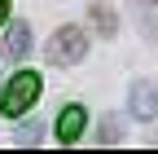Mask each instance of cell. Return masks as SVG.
<instances>
[{
  "instance_id": "obj_1",
  "label": "cell",
  "mask_w": 158,
  "mask_h": 154,
  "mask_svg": "<svg viewBox=\"0 0 158 154\" xmlns=\"http://www.w3.org/2000/svg\"><path fill=\"white\" fill-rule=\"evenodd\" d=\"M48 62L53 66H75V62H84V53H88V35L84 27H57L48 35Z\"/></svg>"
},
{
  "instance_id": "obj_2",
  "label": "cell",
  "mask_w": 158,
  "mask_h": 154,
  "mask_svg": "<svg viewBox=\"0 0 158 154\" xmlns=\"http://www.w3.org/2000/svg\"><path fill=\"white\" fill-rule=\"evenodd\" d=\"M35 97H40V75H35V71H18L13 79L5 84L0 106H5V114H27Z\"/></svg>"
},
{
  "instance_id": "obj_3",
  "label": "cell",
  "mask_w": 158,
  "mask_h": 154,
  "mask_svg": "<svg viewBox=\"0 0 158 154\" xmlns=\"http://www.w3.org/2000/svg\"><path fill=\"white\" fill-rule=\"evenodd\" d=\"M127 106H132V114L136 119H158V79H136L132 84V97H127Z\"/></svg>"
},
{
  "instance_id": "obj_4",
  "label": "cell",
  "mask_w": 158,
  "mask_h": 154,
  "mask_svg": "<svg viewBox=\"0 0 158 154\" xmlns=\"http://www.w3.org/2000/svg\"><path fill=\"white\" fill-rule=\"evenodd\" d=\"M0 53H5V62H22L31 53V27L27 22H13L5 31V40H0Z\"/></svg>"
},
{
  "instance_id": "obj_5",
  "label": "cell",
  "mask_w": 158,
  "mask_h": 154,
  "mask_svg": "<svg viewBox=\"0 0 158 154\" xmlns=\"http://www.w3.org/2000/svg\"><path fill=\"white\" fill-rule=\"evenodd\" d=\"M84 123H88L84 106H66V110H62V119H57V141H62V145L79 141V132H84Z\"/></svg>"
},
{
  "instance_id": "obj_6",
  "label": "cell",
  "mask_w": 158,
  "mask_h": 154,
  "mask_svg": "<svg viewBox=\"0 0 158 154\" xmlns=\"http://www.w3.org/2000/svg\"><path fill=\"white\" fill-rule=\"evenodd\" d=\"M123 132H127L123 119H118V114H106L101 128H97V141H106V145H110V141H123Z\"/></svg>"
},
{
  "instance_id": "obj_7",
  "label": "cell",
  "mask_w": 158,
  "mask_h": 154,
  "mask_svg": "<svg viewBox=\"0 0 158 154\" xmlns=\"http://www.w3.org/2000/svg\"><path fill=\"white\" fill-rule=\"evenodd\" d=\"M40 137H44V123H40V119H27L22 128L13 132V141H18V145H35Z\"/></svg>"
},
{
  "instance_id": "obj_8",
  "label": "cell",
  "mask_w": 158,
  "mask_h": 154,
  "mask_svg": "<svg viewBox=\"0 0 158 154\" xmlns=\"http://www.w3.org/2000/svg\"><path fill=\"white\" fill-rule=\"evenodd\" d=\"M92 22H97V27H101V31L110 35V31H114V13H110L106 5H92Z\"/></svg>"
},
{
  "instance_id": "obj_9",
  "label": "cell",
  "mask_w": 158,
  "mask_h": 154,
  "mask_svg": "<svg viewBox=\"0 0 158 154\" xmlns=\"http://www.w3.org/2000/svg\"><path fill=\"white\" fill-rule=\"evenodd\" d=\"M5 18H9V0H0V22H5Z\"/></svg>"
}]
</instances>
